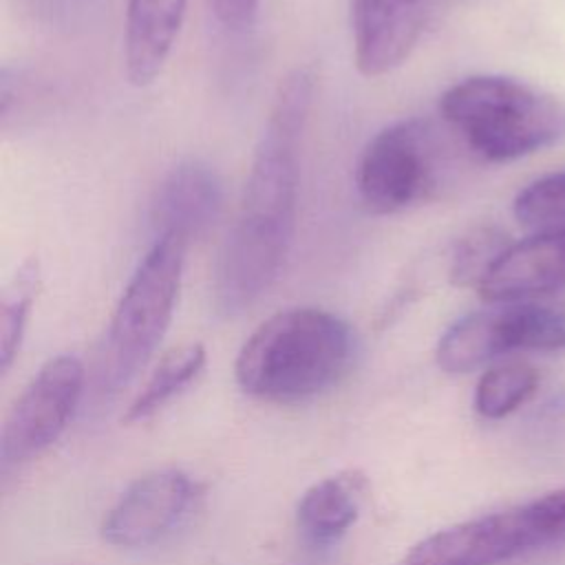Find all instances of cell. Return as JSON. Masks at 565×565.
<instances>
[{
	"instance_id": "cell-13",
	"label": "cell",
	"mask_w": 565,
	"mask_h": 565,
	"mask_svg": "<svg viewBox=\"0 0 565 565\" xmlns=\"http://www.w3.org/2000/svg\"><path fill=\"white\" fill-rule=\"evenodd\" d=\"M185 0H128L124 62L130 84L146 86L163 68L177 40Z\"/></svg>"
},
{
	"instance_id": "cell-2",
	"label": "cell",
	"mask_w": 565,
	"mask_h": 565,
	"mask_svg": "<svg viewBox=\"0 0 565 565\" xmlns=\"http://www.w3.org/2000/svg\"><path fill=\"white\" fill-rule=\"evenodd\" d=\"M353 331L331 311L294 307L269 316L236 355L238 386L260 399L298 402L333 386L353 360Z\"/></svg>"
},
{
	"instance_id": "cell-11",
	"label": "cell",
	"mask_w": 565,
	"mask_h": 565,
	"mask_svg": "<svg viewBox=\"0 0 565 565\" xmlns=\"http://www.w3.org/2000/svg\"><path fill=\"white\" fill-rule=\"evenodd\" d=\"M565 287V227L510 245L481 280L488 302H521Z\"/></svg>"
},
{
	"instance_id": "cell-15",
	"label": "cell",
	"mask_w": 565,
	"mask_h": 565,
	"mask_svg": "<svg viewBox=\"0 0 565 565\" xmlns=\"http://www.w3.org/2000/svg\"><path fill=\"white\" fill-rule=\"evenodd\" d=\"M203 364H205V349L199 342H188L170 349L159 360L148 382L130 404L126 413V422H139L157 413L163 404H168L174 395H179L190 382H194Z\"/></svg>"
},
{
	"instance_id": "cell-8",
	"label": "cell",
	"mask_w": 565,
	"mask_h": 565,
	"mask_svg": "<svg viewBox=\"0 0 565 565\" xmlns=\"http://www.w3.org/2000/svg\"><path fill=\"white\" fill-rule=\"evenodd\" d=\"M84 388V366L75 355L42 364L9 411L0 433V470L9 472L46 450L66 428Z\"/></svg>"
},
{
	"instance_id": "cell-9",
	"label": "cell",
	"mask_w": 565,
	"mask_h": 565,
	"mask_svg": "<svg viewBox=\"0 0 565 565\" xmlns=\"http://www.w3.org/2000/svg\"><path fill=\"white\" fill-rule=\"evenodd\" d=\"M192 479L163 468L132 481L102 523V536L115 547H146L170 534L194 499Z\"/></svg>"
},
{
	"instance_id": "cell-6",
	"label": "cell",
	"mask_w": 565,
	"mask_h": 565,
	"mask_svg": "<svg viewBox=\"0 0 565 565\" xmlns=\"http://www.w3.org/2000/svg\"><path fill=\"white\" fill-rule=\"evenodd\" d=\"M565 349V300L497 302L450 324L437 342L446 373H468L510 351Z\"/></svg>"
},
{
	"instance_id": "cell-17",
	"label": "cell",
	"mask_w": 565,
	"mask_h": 565,
	"mask_svg": "<svg viewBox=\"0 0 565 565\" xmlns=\"http://www.w3.org/2000/svg\"><path fill=\"white\" fill-rule=\"evenodd\" d=\"M40 287V265L29 258L20 265L9 287L2 291L0 302V371L7 373L13 364L20 342L24 335L26 318L33 305V298Z\"/></svg>"
},
{
	"instance_id": "cell-12",
	"label": "cell",
	"mask_w": 565,
	"mask_h": 565,
	"mask_svg": "<svg viewBox=\"0 0 565 565\" xmlns=\"http://www.w3.org/2000/svg\"><path fill=\"white\" fill-rule=\"evenodd\" d=\"M223 210V181L218 172L201 161L177 163L159 183L150 221L154 234H177L188 243L207 232Z\"/></svg>"
},
{
	"instance_id": "cell-10",
	"label": "cell",
	"mask_w": 565,
	"mask_h": 565,
	"mask_svg": "<svg viewBox=\"0 0 565 565\" xmlns=\"http://www.w3.org/2000/svg\"><path fill=\"white\" fill-rule=\"evenodd\" d=\"M437 0H349L353 57L366 77L397 68L424 35Z\"/></svg>"
},
{
	"instance_id": "cell-1",
	"label": "cell",
	"mask_w": 565,
	"mask_h": 565,
	"mask_svg": "<svg viewBox=\"0 0 565 565\" xmlns=\"http://www.w3.org/2000/svg\"><path fill=\"white\" fill-rule=\"evenodd\" d=\"M313 84L311 68H296L274 97L238 212L214 265L212 300L223 318L252 307L274 285L289 254L298 205V152Z\"/></svg>"
},
{
	"instance_id": "cell-18",
	"label": "cell",
	"mask_w": 565,
	"mask_h": 565,
	"mask_svg": "<svg viewBox=\"0 0 565 565\" xmlns=\"http://www.w3.org/2000/svg\"><path fill=\"white\" fill-rule=\"evenodd\" d=\"M514 216L525 227L561 230L565 225V170L523 188L514 199Z\"/></svg>"
},
{
	"instance_id": "cell-16",
	"label": "cell",
	"mask_w": 565,
	"mask_h": 565,
	"mask_svg": "<svg viewBox=\"0 0 565 565\" xmlns=\"http://www.w3.org/2000/svg\"><path fill=\"white\" fill-rule=\"evenodd\" d=\"M539 388V371L527 362H503L488 369L475 388V411L501 419L523 406Z\"/></svg>"
},
{
	"instance_id": "cell-14",
	"label": "cell",
	"mask_w": 565,
	"mask_h": 565,
	"mask_svg": "<svg viewBox=\"0 0 565 565\" xmlns=\"http://www.w3.org/2000/svg\"><path fill=\"white\" fill-rule=\"evenodd\" d=\"M366 479L360 472H340L316 481L298 501L296 525L311 545H331L360 516Z\"/></svg>"
},
{
	"instance_id": "cell-3",
	"label": "cell",
	"mask_w": 565,
	"mask_h": 565,
	"mask_svg": "<svg viewBox=\"0 0 565 565\" xmlns=\"http://www.w3.org/2000/svg\"><path fill=\"white\" fill-rule=\"evenodd\" d=\"M439 113L488 161L519 159L565 139V102L501 75H475L450 86Z\"/></svg>"
},
{
	"instance_id": "cell-19",
	"label": "cell",
	"mask_w": 565,
	"mask_h": 565,
	"mask_svg": "<svg viewBox=\"0 0 565 565\" xmlns=\"http://www.w3.org/2000/svg\"><path fill=\"white\" fill-rule=\"evenodd\" d=\"M505 236L494 227H479L463 236L450 260V280L457 287H479L497 258L508 249Z\"/></svg>"
},
{
	"instance_id": "cell-5",
	"label": "cell",
	"mask_w": 565,
	"mask_h": 565,
	"mask_svg": "<svg viewBox=\"0 0 565 565\" xmlns=\"http://www.w3.org/2000/svg\"><path fill=\"white\" fill-rule=\"evenodd\" d=\"M565 532V488L444 527L395 565H497Z\"/></svg>"
},
{
	"instance_id": "cell-4",
	"label": "cell",
	"mask_w": 565,
	"mask_h": 565,
	"mask_svg": "<svg viewBox=\"0 0 565 565\" xmlns=\"http://www.w3.org/2000/svg\"><path fill=\"white\" fill-rule=\"evenodd\" d=\"M188 241L177 234L154 236L135 269L110 320L102 369V391H121L152 358L163 340L183 276Z\"/></svg>"
},
{
	"instance_id": "cell-20",
	"label": "cell",
	"mask_w": 565,
	"mask_h": 565,
	"mask_svg": "<svg viewBox=\"0 0 565 565\" xmlns=\"http://www.w3.org/2000/svg\"><path fill=\"white\" fill-rule=\"evenodd\" d=\"M210 9L223 26L241 31L254 22L258 0H210Z\"/></svg>"
},
{
	"instance_id": "cell-7",
	"label": "cell",
	"mask_w": 565,
	"mask_h": 565,
	"mask_svg": "<svg viewBox=\"0 0 565 565\" xmlns=\"http://www.w3.org/2000/svg\"><path fill=\"white\" fill-rule=\"evenodd\" d=\"M437 130L424 119H402L373 135L355 166V188L373 214H395L428 199L441 172Z\"/></svg>"
}]
</instances>
